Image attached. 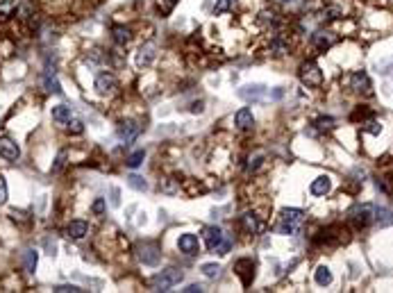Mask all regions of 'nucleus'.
I'll return each instance as SVG.
<instances>
[{"instance_id": "nucleus-1", "label": "nucleus", "mask_w": 393, "mask_h": 293, "mask_svg": "<svg viewBox=\"0 0 393 293\" xmlns=\"http://www.w3.org/2000/svg\"><path fill=\"white\" fill-rule=\"evenodd\" d=\"M302 223H305V212L296 209V207H286V209H282L277 232H280V234H298Z\"/></svg>"}, {"instance_id": "nucleus-2", "label": "nucleus", "mask_w": 393, "mask_h": 293, "mask_svg": "<svg viewBox=\"0 0 393 293\" xmlns=\"http://www.w3.org/2000/svg\"><path fill=\"white\" fill-rule=\"evenodd\" d=\"M182 271H178V268H166V271L157 273L155 277L150 280V284L157 289V291H171L175 284L182 282Z\"/></svg>"}, {"instance_id": "nucleus-3", "label": "nucleus", "mask_w": 393, "mask_h": 293, "mask_svg": "<svg viewBox=\"0 0 393 293\" xmlns=\"http://www.w3.org/2000/svg\"><path fill=\"white\" fill-rule=\"evenodd\" d=\"M300 80H302V84H307V86H321L323 84V71L318 69L316 62H302Z\"/></svg>"}, {"instance_id": "nucleus-4", "label": "nucleus", "mask_w": 393, "mask_h": 293, "mask_svg": "<svg viewBox=\"0 0 393 293\" xmlns=\"http://www.w3.org/2000/svg\"><path fill=\"white\" fill-rule=\"evenodd\" d=\"M350 220L357 229L368 227V223L373 220V207L371 205H357V207L350 212Z\"/></svg>"}, {"instance_id": "nucleus-5", "label": "nucleus", "mask_w": 393, "mask_h": 293, "mask_svg": "<svg viewBox=\"0 0 393 293\" xmlns=\"http://www.w3.org/2000/svg\"><path fill=\"white\" fill-rule=\"evenodd\" d=\"M202 239H205L207 250L214 252L221 245V241L225 239V234H223V229L218 225H207V227H202Z\"/></svg>"}, {"instance_id": "nucleus-6", "label": "nucleus", "mask_w": 393, "mask_h": 293, "mask_svg": "<svg viewBox=\"0 0 393 293\" xmlns=\"http://www.w3.org/2000/svg\"><path fill=\"white\" fill-rule=\"evenodd\" d=\"M339 41V37L334 32H329V30H318V32H314V37H312V43H314V48H318V50H329L334 46V43Z\"/></svg>"}, {"instance_id": "nucleus-7", "label": "nucleus", "mask_w": 393, "mask_h": 293, "mask_svg": "<svg viewBox=\"0 0 393 293\" xmlns=\"http://www.w3.org/2000/svg\"><path fill=\"white\" fill-rule=\"evenodd\" d=\"M0 157L7 161H16L21 157V148L14 139L9 137H0Z\"/></svg>"}, {"instance_id": "nucleus-8", "label": "nucleus", "mask_w": 393, "mask_h": 293, "mask_svg": "<svg viewBox=\"0 0 393 293\" xmlns=\"http://www.w3.org/2000/svg\"><path fill=\"white\" fill-rule=\"evenodd\" d=\"M178 248H180V252H184V255L196 257L200 252V241H198V236H196V234L184 232V234L178 239Z\"/></svg>"}, {"instance_id": "nucleus-9", "label": "nucleus", "mask_w": 393, "mask_h": 293, "mask_svg": "<svg viewBox=\"0 0 393 293\" xmlns=\"http://www.w3.org/2000/svg\"><path fill=\"white\" fill-rule=\"evenodd\" d=\"M159 257H162V252H159V248H157L155 243L139 245V259L143 261L145 266H157V264H159Z\"/></svg>"}, {"instance_id": "nucleus-10", "label": "nucleus", "mask_w": 393, "mask_h": 293, "mask_svg": "<svg viewBox=\"0 0 393 293\" xmlns=\"http://www.w3.org/2000/svg\"><path fill=\"white\" fill-rule=\"evenodd\" d=\"M116 89H119V82H116V77L112 73H100L96 77V91L100 96H109Z\"/></svg>"}, {"instance_id": "nucleus-11", "label": "nucleus", "mask_w": 393, "mask_h": 293, "mask_svg": "<svg viewBox=\"0 0 393 293\" xmlns=\"http://www.w3.org/2000/svg\"><path fill=\"white\" fill-rule=\"evenodd\" d=\"M234 271H237V275L243 280V287H250V282H253V277H255V261L239 259L237 264H234Z\"/></svg>"}, {"instance_id": "nucleus-12", "label": "nucleus", "mask_w": 393, "mask_h": 293, "mask_svg": "<svg viewBox=\"0 0 393 293\" xmlns=\"http://www.w3.org/2000/svg\"><path fill=\"white\" fill-rule=\"evenodd\" d=\"M139 132H141V128L136 125L134 121H125V123H121V125H119V139L123 141L125 146L132 144V141L139 137Z\"/></svg>"}, {"instance_id": "nucleus-13", "label": "nucleus", "mask_w": 393, "mask_h": 293, "mask_svg": "<svg viewBox=\"0 0 393 293\" xmlns=\"http://www.w3.org/2000/svg\"><path fill=\"white\" fill-rule=\"evenodd\" d=\"M350 89L357 93H371V77L364 71H357L350 75Z\"/></svg>"}, {"instance_id": "nucleus-14", "label": "nucleus", "mask_w": 393, "mask_h": 293, "mask_svg": "<svg viewBox=\"0 0 393 293\" xmlns=\"http://www.w3.org/2000/svg\"><path fill=\"white\" fill-rule=\"evenodd\" d=\"M289 48H291L289 37H286V34H275L270 46H268V53L273 55V57H282V55L289 53Z\"/></svg>"}, {"instance_id": "nucleus-15", "label": "nucleus", "mask_w": 393, "mask_h": 293, "mask_svg": "<svg viewBox=\"0 0 393 293\" xmlns=\"http://www.w3.org/2000/svg\"><path fill=\"white\" fill-rule=\"evenodd\" d=\"M241 225H243V229L248 232V234H259L262 229H264V223L259 220V216L257 214H253V212H246L241 216Z\"/></svg>"}, {"instance_id": "nucleus-16", "label": "nucleus", "mask_w": 393, "mask_h": 293, "mask_svg": "<svg viewBox=\"0 0 393 293\" xmlns=\"http://www.w3.org/2000/svg\"><path fill=\"white\" fill-rule=\"evenodd\" d=\"M266 96V86L264 84H248L243 86V89H239V98H243V100H262V98Z\"/></svg>"}, {"instance_id": "nucleus-17", "label": "nucleus", "mask_w": 393, "mask_h": 293, "mask_svg": "<svg viewBox=\"0 0 393 293\" xmlns=\"http://www.w3.org/2000/svg\"><path fill=\"white\" fill-rule=\"evenodd\" d=\"M157 57V48H155V43H145V46H141L139 55H136V64L143 69V66H150L152 62H155Z\"/></svg>"}, {"instance_id": "nucleus-18", "label": "nucleus", "mask_w": 393, "mask_h": 293, "mask_svg": "<svg viewBox=\"0 0 393 293\" xmlns=\"http://www.w3.org/2000/svg\"><path fill=\"white\" fill-rule=\"evenodd\" d=\"M234 125H237L239 130H250L255 125V116L248 107H243V109H239V112L234 114Z\"/></svg>"}, {"instance_id": "nucleus-19", "label": "nucleus", "mask_w": 393, "mask_h": 293, "mask_svg": "<svg viewBox=\"0 0 393 293\" xmlns=\"http://www.w3.org/2000/svg\"><path fill=\"white\" fill-rule=\"evenodd\" d=\"M329 189H332V180H329L328 175H321L312 182L309 191H312V196H328Z\"/></svg>"}, {"instance_id": "nucleus-20", "label": "nucleus", "mask_w": 393, "mask_h": 293, "mask_svg": "<svg viewBox=\"0 0 393 293\" xmlns=\"http://www.w3.org/2000/svg\"><path fill=\"white\" fill-rule=\"evenodd\" d=\"M86 232H89V225L84 223V220H73V223H68V227H66V234H68V239H84Z\"/></svg>"}, {"instance_id": "nucleus-21", "label": "nucleus", "mask_w": 393, "mask_h": 293, "mask_svg": "<svg viewBox=\"0 0 393 293\" xmlns=\"http://www.w3.org/2000/svg\"><path fill=\"white\" fill-rule=\"evenodd\" d=\"M373 214H375L373 219H375V223L380 225V227H389V225H393V212H391V209H387V207H377Z\"/></svg>"}, {"instance_id": "nucleus-22", "label": "nucleus", "mask_w": 393, "mask_h": 293, "mask_svg": "<svg viewBox=\"0 0 393 293\" xmlns=\"http://www.w3.org/2000/svg\"><path fill=\"white\" fill-rule=\"evenodd\" d=\"M112 39L119 43V46H125V43H130V39H132V32L123 25H114L112 27Z\"/></svg>"}, {"instance_id": "nucleus-23", "label": "nucleus", "mask_w": 393, "mask_h": 293, "mask_svg": "<svg viewBox=\"0 0 393 293\" xmlns=\"http://www.w3.org/2000/svg\"><path fill=\"white\" fill-rule=\"evenodd\" d=\"M23 264H25V271L27 273H34L37 271V264H39V252L37 250H25L23 252Z\"/></svg>"}, {"instance_id": "nucleus-24", "label": "nucleus", "mask_w": 393, "mask_h": 293, "mask_svg": "<svg viewBox=\"0 0 393 293\" xmlns=\"http://www.w3.org/2000/svg\"><path fill=\"white\" fill-rule=\"evenodd\" d=\"M314 277H316L318 287H329V284H332V271H329L328 266H318Z\"/></svg>"}, {"instance_id": "nucleus-25", "label": "nucleus", "mask_w": 393, "mask_h": 293, "mask_svg": "<svg viewBox=\"0 0 393 293\" xmlns=\"http://www.w3.org/2000/svg\"><path fill=\"white\" fill-rule=\"evenodd\" d=\"M53 121H57V123H68V121H70V107H66V105L53 107Z\"/></svg>"}, {"instance_id": "nucleus-26", "label": "nucleus", "mask_w": 393, "mask_h": 293, "mask_svg": "<svg viewBox=\"0 0 393 293\" xmlns=\"http://www.w3.org/2000/svg\"><path fill=\"white\" fill-rule=\"evenodd\" d=\"M257 23H259V25H264V27L275 25V23H277V14H275L273 9H264V11H259Z\"/></svg>"}, {"instance_id": "nucleus-27", "label": "nucleus", "mask_w": 393, "mask_h": 293, "mask_svg": "<svg viewBox=\"0 0 393 293\" xmlns=\"http://www.w3.org/2000/svg\"><path fill=\"white\" fill-rule=\"evenodd\" d=\"M16 7H18L16 0H0V16L2 18L11 16V14L16 11Z\"/></svg>"}, {"instance_id": "nucleus-28", "label": "nucleus", "mask_w": 393, "mask_h": 293, "mask_svg": "<svg viewBox=\"0 0 393 293\" xmlns=\"http://www.w3.org/2000/svg\"><path fill=\"white\" fill-rule=\"evenodd\" d=\"M339 16H341V9H339V7H328V9L321 11V21H323V23L336 21Z\"/></svg>"}, {"instance_id": "nucleus-29", "label": "nucleus", "mask_w": 393, "mask_h": 293, "mask_svg": "<svg viewBox=\"0 0 393 293\" xmlns=\"http://www.w3.org/2000/svg\"><path fill=\"white\" fill-rule=\"evenodd\" d=\"M43 84H46V89L50 91V93H62V84H60V80L55 77V75H46V80H43Z\"/></svg>"}, {"instance_id": "nucleus-30", "label": "nucleus", "mask_w": 393, "mask_h": 293, "mask_svg": "<svg viewBox=\"0 0 393 293\" xmlns=\"http://www.w3.org/2000/svg\"><path fill=\"white\" fill-rule=\"evenodd\" d=\"M143 159H145V152H143V150H136V152H132V155L128 157L125 164H128L130 168H139V166L143 164Z\"/></svg>"}, {"instance_id": "nucleus-31", "label": "nucleus", "mask_w": 393, "mask_h": 293, "mask_svg": "<svg viewBox=\"0 0 393 293\" xmlns=\"http://www.w3.org/2000/svg\"><path fill=\"white\" fill-rule=\"evenodd\" d=\"M128 184L134 189V191H145V189H148V182H145L141 175H130L128 177Z\"/></svg>"}, {"instance_id": "nucleus-32", "label": "nucleus", "mask_w": 393, "mask_h": 293, "mask_svg": "<svg viewBox=\"0 0 393 293\" xmlns=\"http://www.w3.org/2000/svg\"><path fill=\"white\" fill-rule=\"evenodd\" d=\"M200 271H202V275H205V277L216 280V277H218V273H221V266H218V264H202V266H200Z\"/></svg>"}, {"instance_id": "nucleus-33", "label": "nucleus", "mask_w": 393, "mask_h": 293, "mask_svg": "<svg viewBox=\"0 0 393 293\" xmlns=\"http://www.w3.org/2000/svg\"><path fill=\"white\" fill-rule=\"evenodd\" d=\"M334 118L332 116H321V118H316V123H314V125H316L318 130H332L334 128Z\"/></svg>"}, {"instance_id": "nucleus-34", "label": "nucleus", "mask_w": 393, "mask_h": 293, "mask_svg": "<svg viewBox=\"0 0 393 293\" xmlns=\"http://www.w3.org/2000/svg\"><path fill=\"white\" fill-rule=\"evenodd\" d=\"M91 209H93V214H96V216H103L105 209H107L105 198H96V200H93V205H91Z\"/></svg>"}, {"instance_id": "nucleus-35", "label": "nucleus", "mask_w": 393, "mask_h": 293, "mask_svg": "<svg viewBox=\"0 0 393 293\" xmlns=\"http://www.w3.org/2000/svg\"><path fill=\"white\" fill-rule=\"evenodd\" d=\"M175 2H178V0H157V5H159V11H162L164 16H166V14H171L173 7H175Z\"/></svg>"}, {"instance_id": "nucleus-36", "label": "nucleus", "mask_w": 393, "mask_h": 293, "mask_svg": "<svg viewBox=\"0 0 393 293\" xmlns=\"http://www.w3.org/2000/svg\"><path fill=\"white\" fill-rule=\"evenodd\" d=\"M230 7H232V0H218V2L214 5V14L216 16H221L223 11H227Z\"/></svg>"}, {"instance_id": "nucleus-37", "label": "nucleus", "mask_w": 393, "mask_h": 293, "mask_svg": "<svg viewBox=\"0 0 393 293\" xmlns=\"http://www.w3.org/2000/svg\"><path fill=\"white\" fill-rule=\"evenodd\" d=\"M64 164H66V152H60L57 159H55V164H53V168H50V173H60L62 168H64Z\"/></svg>"}, {"instance_id": "nucleus-38", "label": "nucleus", "mask_w": 393, "mask_h": 293, "mask_svg": "<svg viewBox=\"0 0 393 293\" xmlns=\"http://www.w3.org/2000/svg\"><path fill=\"white\" fill-rule=\"evenodd\" d=\"M53 291H57V293H80L82 289L80 287H73V284H60V287H55Z\"/></svg>"}, {"instance_id": "nucleus-39", "label": "nucleus", "mask_w": 393, "mask_h": 293, "mask_svg": "<svg viewBox=\"0 0 393 293\" xmlns=\"http://www.w3.org/2000/svg\"><path fill=\"white\" fill-rule=\"evenodd\" d=\"M230 248H232V239H227V236H225V239L221 241V245H218L214 252H218V255H227V252H230Z\"/></svg>"}, {"instance_id": "nucleus-40", "label": "nucleus", "mask_w": 393, "mask_h": 293, "mask_svg": "<svg viewBox=\"0 0 393 293\" xmlns=\"http://www.w3.org/2000/svg\"><path fill=\"white\" fill-rule=\"evenodd\" d=\"M68 132H73V134H82V132H84V125H82V121H73V123L68 121Z\"/></svg>"}, {"instance_id": "nucleus-41", "label": "nucleus", "mask_w": 393, "mask_h": 293, "mask_svg": "<svg viewBox=\"0 0 393 293\" xmlns=\"http://www.w3.org/2000/svg\"><path fill=\"white\" fill-rule=\"evenodd\" d=\"M7 200V182H5V177L0 175V205L5 203Z\"/></svg>"}, {"instance_id": "nucleus-42", "label": "nucleus", "mask_w": 393, "mask_h": 293, "mask_svg": "<svg viewBox=\"0 0 393 293\" xmlns=\"http://www.w3.org/2000/svg\"><path fill=\"white\" fill-rule=\"evenodd\" d=\"M259 164H262V155L250 157V161H248V173H250V171H255V168H257Z\"/></svg>"}, {"instance_id": "nucleus-43", "label": "nucleus", "mask_w": 393, "mask_h": 293, "mask_svg": "<svg viewBox=\"0 0 393 293\" xmlns=\"http://www.w3.org/2000/svg\"><path fill=\"white\" fill-rule=\"evenodd\" d=\"M366 125H368V132H373V134H380V132H382V125H380V123H375V121H368L366 123Z\"/></svg>"}, {"instance_id": "nucleus-44", "label": "nucleus", "mask_w": 393, "mask_h": 293, "mask_svg": "<svg viewBox=\"0 0 393 293\" xmlns=\"http://www.w3.org/2000/svg\"><path fill=\"white\" fill-rule=\"evenodd\" d=\"M121 191H119V189H116V187H114L112 189V207H119V205H121Z\"/></svg>"}, {"instance_id": "nucleus-45", "label": "nucleus", "mask_w": 393, "mask_h": 293, "mask_svg": "<svg viewBox=\"0 0 393 293\" xmlns=\"http://www.w3.org/2000/svg\"><path fill=\"white\" fill-rule=\"evenodd\" d=\"M184 291H187V293H196V291H198L200 293V291H202V287H200V284H189Z\"/></svg>"}, {"instance_id": "nucleus-46", "label": "nucleus", "mask_w": 393, "mask_h": 293, "mask_svg": "<svg viewBox=\"0 0 393 293\" xmlns=\"http://www.w3.org/2000/svg\"><path fill=\"white\" fill-rule=\"evenodd\" d=\"M191 112H194V114H200V112H202V102H194Z\"/></svg>"}, {"instance_id": "nucleus-47", "label": "nucleus", "mask_w": 393, "mask_h": 293, "mask_svg": "<svg viewBox=\"0 0 393 293\" xmlns=\"http://www.w3.org/2000/svg\"><path fill=\"white\" fill-rule=\"evenodd\" d=\"M282 2H296V0H282Z\"/></svg>"}]
</instances>
